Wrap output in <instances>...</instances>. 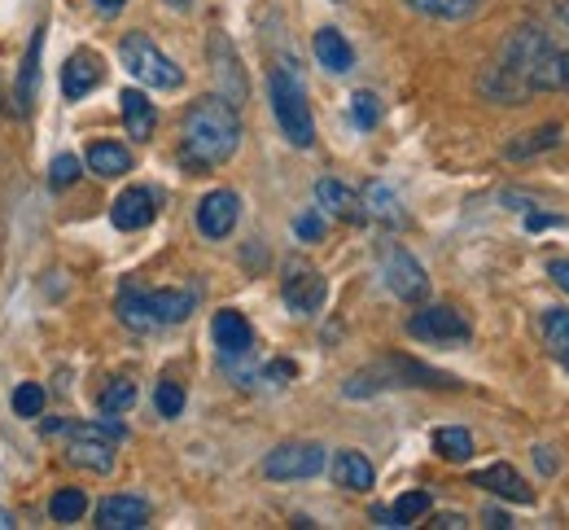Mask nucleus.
<instances>
[{"label":"nucleus","instance_id":"4","mask_svg":"<svg viewBox=\"0 0 569 530\" xmlns=\"http://www.w3.org/2000/svg\"><path fill=\"white\" fill-rule=\"evenodd\" d=\"M268 97H272V114L281 123L284 141L293 150H311L316 146V119H311V101H307V88H302V76L293 71V62L272 67Z\"/></svg>","mask_w":569,"mask_h":530},{"label":"nucleus","instance_id":"24","mask_svg":"<svg viewBox=\"0 0 569 530\" xmlns=\"http://www.w3.org/2000/svg\"><path fill=\"white\" fill-rule=\"evenodd\" d=\"M359 202H363V211H368V220H386V224H403V211H399V198H395V189L390 184H381V180H372L363 193H359Z\"/></svg>","mask_w":569,"mask_h":530},{"label":"nucleus","instance_id":"2","mask_svg":"<svg viewBox=\"0 0 569 530\" xmlns=\"http://www.w3.org/2000/svg\"><path fill=\"white\" fill-rule=\"evenodd\" d=\"M241 146V114L232 101L223 97H202L189 106L184 114V162L207 171V167H219L228 162Z\"/></svg>","mask_w":569,"mask_h":530},{"label":"nucleus","instance_id":"45","mask_svg":"<svg viewBox=\"0 0 569 530\" xmlns=\"http://www.w3.org/2000/svg\"><path fill=\"white\" fill-rule=\"evenodd\" d=\"M561 364H566V369H569V356H566V360H561Z\"/></svg>","mask_w":569,"mask_h":530},{"label":"nucleus","instance_id":"11","mask_svg":"<svg viewBox=\"0 0 569 530\" xmlns=\"http://www.w3.org/2000/svg\"><path fill=\"white\" fill-rule=\"evenodd\" d=\"M325 294H329V286H325V277H320L307 259H289V263H284L281 299L293 316H316V311L325 307Z\"/></svg>","mask_w":569,"mask_h":530},{"label":"nucleus","instance_id":"23","mask_svg":"<svg viewBox=\"0 0 569 530\" xmlns=\"http://www.w3.org/2000/svg\"><path fill=\"white\" fill-rule=\"evenodd\" d=\"M211 53H214V76H219V83H223V101L241 106V101H246V79H241V71H237V53H232V44H228L223 36H214Z\"/></svg>","mask_w":569,"mask_h":530},{"label":"nucleus","instance_id":"32","mask_svg":"<svg viewBox=\"0 0 569 530\" xmlns=\"http://www.w3.org/2000/svg\"><path fill=\"white\" fill-rule=\"evenodd\" d=\"M351 119H356L359 132H372V128L381 123V101H377V92L359 88L356 97H351Z\"/></svg>","mask_w":569,"mask_h":530},{"label":"nucleus","instance_id":"36","mask_svg":"<svg viewBox=\"0 0 569 530\" xmlns=\"http://www.w3.org/2000/svg\"><path fill=\"white\" fill-rule=\"evenodd\" d=\"M74 180H79V158L74 153H58L53 167H49V184L53 189H71Z\"/></svg>","mask_w":569,"mask_h":530},{"label":"nucleus","instance_id":"9","mask_svg":"<svg viewBox=\"0 0 569 530\" xmlns=\"http://www.w3.org/2000/svg\"><path fill=\"white\" fill-rule=\"evenodd\" d=\"M381 277H386V286H390V294L403 299V303H421L429 294L426 268L417 263L412 250H403V246H395V241L381 246Z\"/></svg>","mask_w":569,"mask_h":530},{"label":"nucleus","instance_id":"33","mask_svg":"<svg viewBox=\"0 0 569 530\" xmlns=\"http://www.w3.org/2000/svg\"><path fill=\"white\" fill-rule=\"evenodd\" d=\"M153 408H158V417H167V421H176L180 412H184V386L180 381H158V390H153Z\"/></svg>","mask_w":569,"mask_h":530},{"label":"nucleus","instance_id":"35","mask_svg":"<svg viewBox=\"0 0 569 530\" xmlns=\"http://www.w3.org/2000/svg\"><path fill=\"white\" fill-rule=\"evenodd\" d=\"M13 412H18V417H40V412H44V386L22 381V386L13 390Z\"/></svg>","mask_w":569,"mask_h":530},{"label":"nucleus","instance_id":"3","mask_svg":"<svg viewBox=\"0 0 569 530\" xmlns=\"http://www.w3.org/2000/svg\"><path fill=\"white\" fill-rule=\"evenodd\" d=\"M119 320L137 333H153V329H171V324H184L198 307L193 290H141V286H123L119 290Z\"/></svg>","mask_w":569,"mask_h":530},{"label":"nucleus","instance_id":"31","mask_svg":"<svg viewBox=\"0 0 569 530\" xmlns=\"http://www.w3.org/2000/svg\"><path fill=\"white\" fill-rule=\"evenodd\" d=\"M132 403H137V381L132 378H114L101 390V412H110V417H123Z\"/></svg>","mask_w":569,"mask_h":530},{"label":"nucleus","instance_id":"6","mask_svg":"<svg viewBox=\"0 0 569 530\" xmlns=\"http://www.w3.org/2000/svg\"><path fill=\"white\" fill-rule=\"evenodd\" d=\"M71 443H67V460L79 469H92V473H110L114 469V448L128 439V426L119 417H101V421H74L67 426Z\"/></svg>","mask_w":569,"mask_h":530},{"label":"nucleus","instance_id":"42","mask_svg":"<svg viewBox=\"0 0 569 530\" xmlns=\"http://www.w3.org/2000/svg\"><path fill=\"white\" fill-rule=\"evenodd\" d=\"M40 430H44V434H49V439H53V434H67V421H58V417H53V421H44V426H40Z\"/></svg>","mask_w":569,"mask_h":530},{"label":"nucleus","instance_id":"30","mask_svg":"<svg viewBox=\"0 0 569 530\" xmlns=\"http://www.w3.org/2000/svg\"><path fill=\"white\" fill-rule=\"evenodd\" d=\"M83 513H88V496H83L79 487H62V491L49 500V518L62 522V527H67V522H79Z\"/></svg>","mask_w":569,"mask_h":530},{"label":"nucleus","instance_id":"22","mask_svg":"<svg viewBox=\"0 0 569 530\" xmlns=\"http://www.w3.org/2000/svg\"><path fill=\"white\" fill-rule=\"evenodd\" d=\"M333 482L338 487H347V491H372V482H377V473H372V464H368V456L363 452H338L333 456Z\"/></svg>","mask_w":569,"mask_h":530},{"label":"nucleus","instance_id":"44","mask_svg":"<svg viewBox=\"0 0 569 530\" xmlns=\"http://www.w3.org/2000/svg\"><path fill=\"white\" fill-rule=\"evenodd\" d=\"M92 4H97V9H106V13H119L128 0H92Z\"/></svg>","mask_w":569,"mask_h":530},{"label":"nucleus","instance_id":"25","mask_svg":"<svg viewBox=\"0 0 569 530\" xmlns=\"http://www.w3.org/2000/svg\"><path fill=\"white\" fill-rule=\"evenodd\" d=\"M88 167H92L101 180H114V176H128V171H132V153L123 150V146L97 141V146H88Z\"/></svg>","mask_w":569,"mask_h":530},{"label":"nucleus","instance_id":"40","mask_svg":"<svg viewBox=\"0 0 569 530\" xmlns=\"http://www.w3.org/2000/svg\"><path fill=\"white\" fill-rule=\"evenodd\" d=\"M535 464H539L543 473H557V460H552V452H548V448H535Z\"/></svg>","mask_w":569,"mask_h":530},{"label":"nucleus","instance_id":"29","mask_svg":"<svg viewBox=\"0 0 569 530\" xmlns=\"http://www.w3.org/2000/svg\"><path fill=\"white\" fill-rule=\"evenodd\" d=\"M561 137H566V132H561V123H543L539 132H530L526 141H512L503 153H508V158H535V153H543V150H557V146H561Z\"/></svg>","mask_w":569,"mask_h":530},{"label":"nucleus","instance_id":"14","mask_svg":"<svg viewBox=\"0 0 569 530\" xmlns=\"http://www.w3.org/2000/svg\"><path fill=\"white\" fill-rule=\"evenodd\" d=\"M153 216H158V193L153 189H123L119 198H114V207H110V220L114 228H123V232H137V228H149L153 224Z\"/></svg>","mask_w":569,"mask_h":530},{"label":"nucleus","instance_id":"16","mask_svg":"<svg viewBox=\"0 0 569 530\" xmlns=\"http://www.w3.org/2000/svg\"><path fill=\"white\" fill-rule=\"evenodd\" d=\"M473 487H482V491H491L499 500H512V504H535V491L526 487V478L512 469V464H487V469H478L473 473Z\"/></svg>","mask_w":569,"mask_h":530},{"label":"nucleus","instance_id":"38","mask_svg":"<svg viewBox=\"0 0 569 530\" xmlns=\"http://www.w3.org/2000/svg\"><path fill=\"white\" fill-rule=\"evenodd\" d=\"M526 228H530V232H543V228H566V216H539V211H535V216L526 220Z\"/></svg>","mask_w":569,"mask_h":530},{"label":"nucleus","instance_id":"18","mask_svg":"<svg viewBox=\"0 0 569 530\" xmlns=\"http://www.w3.org/2000/svg\"><path fill=\"white\" fill-rule=\"evenodd\" d=\"M311 49H316V62H320L329 76H347V71H356V49L347 44V36H342L338 27H320L316 40H311Z\"/></svg>","mask_w":569,"mask_h":530},{"label":"nucleus","instance_id":"28","mask_svg":"<svg viewBox=\"0 0 569 530\" xmlns=\"http://www.w3.org/2000/svg\"><path fill=\"white\" fill-rule=\"evenodd\" d=\"M412 13H426V18H442V22H456V18H469L482 9V0H403Z\"/></svg>","mask_w":569,"mask_h":530},{"label":"nucleus","instance_id":"13","mask_svg":"<svg viewBox=\"0 0 569 530\" xmlns=\"http://www.w3.org/2000/svg\"><path fill=\"white\" fill-rule=\"evenodd\" d=\"M241 220V198L232 189H211L202 202H198V232L211 237V241H223Z\"/></svg>","mask_w":569,"mask_h":530},{"label":"nucleus","instance_id":"27","mask_svg":"<svg viewBox=\"0 0 569 530\" xmlns=\"http://www.w3.org/2000/svg\"><path fill=\"white\" fill-rule=\"evenodd\" d=\"M433 452L451 464H465L473 456V434L460 426H442V430H433Z\"/></svg>","mask_w":569,"mask_h":530},{"label":"nucleus","instance_id":"37","mask_svg":"<svg viewBox=\"0 0 569 530\" xmlns=\"http://www.w3.org/2000/svg\"><path fill=\"white\" fill-rule=\"evenodd\" d=\"M293 232H298V241H320L325 237V220L316 211H307V216L293 220Z\"/></svg>","mask_w":569,"mask_h":530},{"label":"nucleus","instance_id":"39","mask_svg":"<svg viewBox=\"0 0 569 530\" xmlns=\"http://www.w3.org/2000/svg\"><path fill=\"white\" fill-rule=\"evenodd\" d=\"M548 277L569 294V259H552V263H548Z\"/></svg>","mask_w":569,"mask_h":530},{"label":"nucleus","instance_id":"10","mask_svg":"<svg viewBox=\"0 0 569 530\" xmlns=\"http://www.w3.org/2000/svg\"><path fill=\"white\" fill-rule=\"evenodd\" d=\"M408 333H412L417 342H438V347H460V342H469V338H473L469 320L447 303L421 307V311L408 320Z\"/></svg>","mask_w":569,"mask_h":530},{"label":"nucleus","instance_id":"19","mask_svg":"<svg viewBox=\"0 0 569 530\" xmlns=\"http://www.w3.org/2000/svg\"><path fill=\"white\" fill-rule=\"evenodd\" d=\"M101 79H106V71H101V58L97 53H71L67 67H62V92L71 101H83L88 92L101 88Z\"/></svg>","mask_w":569,"mask_h":530},{"label":"nucleus","instance_id":"41","mask_svg":"<svg viewBox=\"0 0 569 530\" xmlns=\"http://www.w3.org/2000/svg\"><path fill=\"white\" fill-rule=\"evenodd\" d=\"M433 527H442V530H460V527H469V522H465L460 513H442V518H438Z\"/></svg>","mask_w":569,"mask_h":530},{"label":"nucleus","instance_id":"12","mask_svg":"<svg viewBox=\"0 0 569 530\" xmlns=\"http://www.w3.org/2000/svg\"><path fill=\"white\" fill-rule=\"evenodd\" d=\"M325 469V448L320 443H281L263 456V478L272 482H298V478H316Z\"/></svg>","mask_w":569,"mask_h":530},{"label":"nucleus","instance_id":"15","mask_svg":"<svg viewBox=\"0 0 569 530\" xmlns=\"http://www.w3.org/2000/svg\"><path fill=\"white\" fill-rule=\"evenodd\" d=\"M316 202H320V211L333 216V220H347V224H363V220H368L359 193H351V189H347L342 180H333V176L316 180Z\"/></svg>","mask_w":569,"mask_h":530},{"label":"nucleus","instance_id":"21","mask_svg":"<svg viewBox=\"0 0 569 530\" xmlns=\"http://www.w3.org/2000/svg\"><path fill=\"white\" fill-rule=\"evenodd\" d=\"M119 110H123V123H128V137H132V141H149V137H153L158 114H153V101H149L144 92H137V88L119 92Z\"/></svg>","mask_w":569,"mask_h":530},{"label":"nucleus","instance_id":"26","mask_svg":"<svg viewBox=\"0 0 569 530\" xmlns=\"http://www.w3.org/2000/svg\"><path fill=\"white\" fill-rule=\"evenodd\" d=\"M539 333H543V347H548L557 360H566L569 356V311L566 307H548V311L539 316Z\"/></svg>","mask_w":569,"mask_h":530},{"label":"nucleus","instance_id":"5","mask_svg":"<svg viewBox=\"0 0 569 530\" xmlns=\"http://www.w3.org/2000/svg\"><path fill=\"white\" fill-rule=\"evenodd\" d=\"M395 386H456V378L429 369V364H417V360H403V356H386L368 369H359L356 378L342 386L347 399H368L377 390H395Z\"/></svg>","mask_w":569,"mask_h":530},{"label":"nucleus","instance_id":"7","mask_svg":"<svg viewBox=\"0 0 569 530\" xmlns=\"http://www.w3.org/2000/svg\"><path fill=\"white\" fill-rule=\"evenodd\" d=\"M119 62H123V71L137 79V83L158 88V92H176V88L184 83V71H180L144 31H132V36L119 40Z\"/></svg>","mask_w":569,"mask_h":530},{"label":"nucleus","instance_id":"34","mask_svg":"<svg viewBox=\"0 0 569 530\" xmlns=\"http://www.w3.org/2000/svg\"><path fill=\"white\" fill-rule=\"evenodd\" d=\"M429 504H433V500H429V491H408V496H399V500H395V509H390V513H395V522H399V527H412L417 518H426Z\"/></svg>","mask_w":569,"mask_h":530},{"label":"nucleus","instance_id":"43","mask_svg":"<svg viewBox=\"0 0 569 530\" xmlns=\"http://www.w3.org/2000/svg\"><path fill=\"white\" fill-rule=\"evenodd\" d=\"M487 527L503 530V527H512V522H508V518H503V513H499V509H491V513H487Z\"/></svg>","mask_w":569,"mask_h":530},{"label":"nucleus","instance_id":"20","mask_svg":"<svg viewBox=\"0 0 569 530\" xmlns=\"http://www.w3.org/2000/svg\"><path fill=\"white\" fill-rule=\"evenodd\" d=\"M40 53H44V27L31 31V44H27V58L18 67V83H13V101L22 114H31L36 106V92H40Z\"/></svg>","mask_w":569,"mask_h":530},{"label":"nucleus","instance_id":"1","mask_svg":"<svg viewBox=\"0 0 569 530\" xmlns=\"http://www.w3.org/2000/svg\"><path fill=\"white\" fill-rule=\"evenodd\" d=\"M478 88L496 106H521L535 92H569V0H548L535 18L512 27Z\"/></svg>","mask_w":569,"mask_h":530},{"label":"nucleus","instance_id":"8","mask_svg":"<svg viewBox=\"0 0 569 530\" xmlns=\"http://www.w3.org/2000/svg\"><path fill=\"white\" fill-rule=\"evenodd\" d=\"M211 333H214V347H219V360L237 378V386L259 381V369H250V356H254V329H250V320L241 311L223 307V311H214Z\"/></svg>","mask_w":569,"mask_h":530},{"label":"nucleus","instance_id":"17","mask_svg":"<svg viewBox=\"0 0 569 530\" xmlns=\"http://www.w3.org/2000/svg\"><path fill=\"white\" fill-rule=\"evenodd\" d=\"M97 527L101 530H141L149 527V504L141 496H106L97 504Z\"/></svg>","mask_w":569,"mask_h":530}]
</instances>
